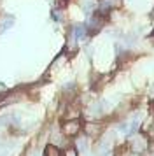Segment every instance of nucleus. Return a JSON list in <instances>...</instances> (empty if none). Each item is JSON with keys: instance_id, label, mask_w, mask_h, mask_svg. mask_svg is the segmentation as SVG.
<instances>
[{"instance_id": "obj_1", "label": "nucleus", "mask_w": 154, "mask_h": 156, "mask_svg": "<svg viewBox=\"0 0 154 156\" xmlns=\"http://www.w3.org/2000/svg\"><path fill=\"white\" fill-rule=\"evenodd\" d=\"M130 149H131L135 154L145 153L147 149H149V139H147V135L138 133V132L130 135Z\"/></svg>"}, {"instance_id": "obj_2", "label": "nucleus", "mask_w": 154, "mask_h": 156, "mask_svg": "<svg viewBox=\"0 0 154 156\" xmlns=\"http://www.w3.org/2000/svg\"><path fill=\"white\" fill-rule=\"evenodd\" d=\"M81 128H82L81 121L77 119V118H72V119H67L61 125V132L67 135V137H77L79 132H81Z\"/></svg>"}, {"instance_id": "obj_3", "label": "nucleus", "mask_w": 154, "mask_h": 156, "mask_svg": "<svg viewBox=\"0 0 154 156\" xmlns=\"http://www.w3.org/2000/svg\"><path fill=\"white\" fill-rule=\"evenodd\" d=\"M103 23H105V16L102 14H91L89 16V20H88V23H86V28H88V32L89 34H95V32H98V30L103 27Z\"/></svg>"}, {"instance_id": "obj_4", "label": "nucleus", "mask_w": 154, "mask_h": 156, "mask_svg": "<svg viewBox=\"0 0 154 156\" xmlns=\"http://www.w3.org/2000/svg\"><path fill=\"white\" fill-rule=\"evenodd\" d=\"M105 111H107V102L105 100H98L95 104H91L89 107V116L91 118H100V116H103Z\"/></svg>"}, {"instance_id": "obj_5", "label": "nucleus", "mask_w": 154, "mask_h": 156, "mask_svg": "<svg viewBox=\"0 0 154 156\" xmlns=\"http://www.w3.org/2000/svg\"><path fill=\"white\" fill-rule=\"evenodd\" d=\"M51 144H54L58 147H67L68 144H67V135L63 133V132H54V133L51 135Z\"/></svg>"}, {"instance_id": "obj_6", "label": "nucleus", "mask_w": 154, "mask_h": 156, "mask_svg": "<svg viewBox=\"0 0 154 156\" xmlns=\"http://www.w3.org/2000/svg\"><path fill=\"white\" fill-rule=\"evenodd\" d=\"M100 132H102V125L100 123H86V126H84V133L88 137H95Z\"/></svg>"}, {"instance_id": "obj_7", "label": "nucleus", "mask_w": 154, "mask_h": 156, "mask_svg": "<svg viewBox=\"0 0 154 156\" xmlns=\"http://www.w3.org/2000/svg\"><path fill=\"white\" fill-rule=\"evenodd\" d=\"M75 149L81 151V153H86L88 151V135H77L75 137Z\"/></svg>"}, {"instance_id": "obj_8", "label": "nucleus", "mask_w": 154, "mask_h": 156, "mask_svg": "<svg viewBox=\"0 0 154 156\" xmlns=\"http://www.w3.org/2000/svg\"><path fill=\"white\" fill-rule=\"evenodd\" d=\"M42 156H61V149L58 147V146H54V144H51V142H49L47 146L44 147Z\"/></svg>"}, {"instance_id": "obj_9", "label": "nucleus", "mask_w": 154, "mask_h": 156, "mask_svg": "<svg viewBox=\"0 0 154 156\" xmlns=\"http://www.w3.org/2000/svg\"><path fill=\"white\" fill-rule=\"evenodd\" d=\"M61 156H79V151L75 147H72V146H67L65 151L61 153Z\"/></svg>"}, {"instance_id": "obj_10", "label": "nucleus", "mask_w": 154, "mask_h": 156, "mask_svg": "<svg viewBox=\"0 0 154 156\" xmlns=\"http://www.w3.org/2000/svg\"><path fill=\"white\" fill-rule=\"evenodd\" d=\"M147 137H154V123L147 128Z\"/></svg>"}, {"instance_id": "obj_11", "label": "nucleus", "mask_w": 154, "mask_h": 156, "mask_svg": "<svg viewBox=\"0 0 154 156\" xmlns=\"http://www.w3.org/2000/svg\"><path fill=\"white\" fill-rule=\"evenodd\" d=\"M149 95H151V98H154V86L151 88V93H149Z\"/></svg>"}, {"instance_id": "obj_12", "label": "nucleus", "mask_w": 154, "mask_h": 156, "mask_svg": "<svg viewBox=\"0 0 154 156\" xmlns=\"http://www.w3.org/2000/svg\"><path fill=\"white\" fill-rule=\"evenodd\" d=\"M133 156H138V154H133Z\"/></svg>"}]
</instances>
